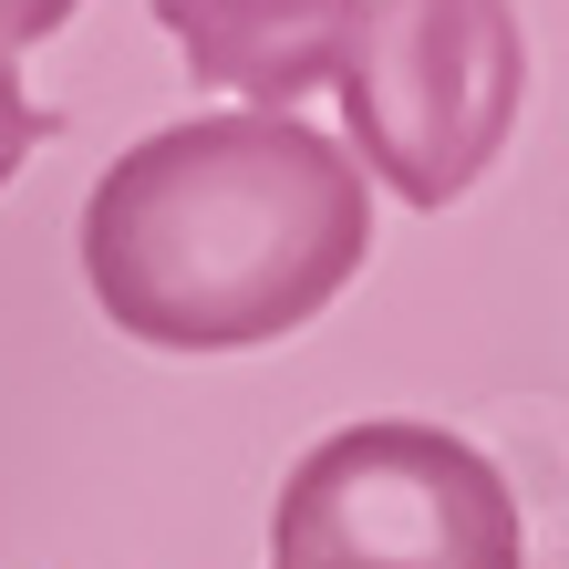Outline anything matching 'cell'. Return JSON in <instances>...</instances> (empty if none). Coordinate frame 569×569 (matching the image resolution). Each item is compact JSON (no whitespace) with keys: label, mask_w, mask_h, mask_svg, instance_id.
<instances>
[{"label":"cell","mask_w":569,"mask_h":569,"mask_svg":"<svg viewBox=\"0 0 569 569\" xmlns=\"http://www.w3.org/2000/svg\"><path fill=\"white\" fill-rule=\"evenodd\" d=\"M373 259V177L300 114H197L124 146L83 197V280L124 342H290Z\"/></svg>","instance_id":"6da1fadb"},{"label":"cell","mask_w":569,"mask_h":569,"mask_svg":"<svg viewBox=\"0 0 569 569\" xmlns=\"http://www.w3.org/2000/svg\"><path fill=\"white\" fill-rule=\"evenodd\" d=\"M331 83L362 177L405 208H456L528 114L518 0H362Z\"/></svg>","instance_id":"7a4b0ae2"},{"label":"cell","mask_w":569,"mask_h":569,"mask_svg":"<svg viewBox=\"0 0 569 569\" xmlns=\"http://www.w3.org/2000/svg\"><path fill=\"white\" fill-rule=\"evenodd\" d=\"M270 569H528V518L466 435L373 415L290 466Z\"/></svg>","instance_id":"3957f363"},{"label":"cell","mask_w":569,"mask_h":569,"mask_svg":"<svg viewBox=\"0 0 569 569\" xmlns=\"http://www.w3.org/2000/svg\"><path fill=\"white\" fill-rule=\"evenodd\" d=\"M362 0H156L166 42L187 52L197 83L249 93V114H300L342 62Z\"/></svg>","instance_id":"277c9868"},{"label":"cell","mask_w":569,"mask_h":569,"mask_svg":"<svg viewBox=\"0 0 569 569\" xmlns=\"http://www.w3.org/2000/svg\"><path fill=\"white\" fill-rule=\"evenodd\" d=\"M31 136H42V104L21 93V73H11V52H0V187L21 177V156H31Z\"/></svg>","instance_id":"5b68a950"},{"label":"cell","mask_w":569,"mask_h":569,"mask_svg":"<svg viewBox=\"0 0 569 569\" xmlns=\"http://www.w3.org/2000/svg\"><path fill=\"white\" fill-rule=\"evenodd\" d=\"M83 0H0V52H21V42H42V31H62Z\"/></svg>","instance_id":"8992f818"}]
</instances>
